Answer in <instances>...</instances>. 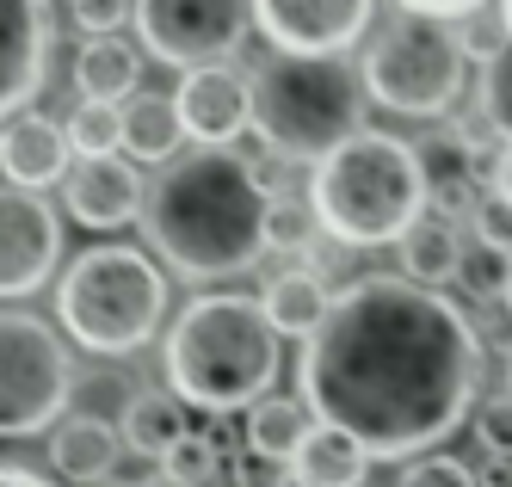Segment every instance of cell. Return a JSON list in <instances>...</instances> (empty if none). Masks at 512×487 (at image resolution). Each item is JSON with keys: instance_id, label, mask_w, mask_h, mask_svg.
<instances>
[{"instance_id": "34", "label": "cell", "mask_w": 512, "mask_h": 487, "mask_svg": "<svg viewBox=\"0 0 512 487\" xmlns=\"http://www.w3.org/2000/svg\"><path fill=\"white\" fill-rule=\"evenodd\" d=\"M494 192H500V198L512 204V142L500 148V167H494Z\"/></svg>"}, {"instance_id": "22", "label": "cell", "mask_w": 512, "mask_h": 487, "mask_svg": "<svg viewBox=\"0 0 512 487\" xmlns=\"http://www.w3.org/2000/svg\"><path fill=\"white\" fill-rule=\"evenodd\" d=\"M136 44H124L118 31H105V37H81V50H75V87L81 99H105V105H124L136 87Z\"/></svg>"}, {"instance_id": "8", "label": "cell", "mask_w": 512, "mask_h": 487, "mask_svg": "<svg viewBox=\"0 0 512 487\" xmlns=\"http://www.w3.org/2000/svg\"><path fill=\"white\" fill-rule=\"evenodd\" d=\"M68 395H75V364L62 340L25 309H7L0 321V432L31 438L62 420Z\"/></svg>"}, {"instance_id": "18", "label": "cell", "mask_w": 512, "mask_h": 487, "mask_svg": "<svg viewBox=\"0 0 512 487\" xmlns=\"http://www.w3.org/2000/svg\"><path fill=\"white\" fill-rule=\"evenodd\" d=\"M395 247H401V266H408L414 284L445 290V284L463 278V253H469V241H463V229H457V216H445V210H426Z\"/></svg>"}, {"instance_id": "25", "label": "cell", "mask_w": 512, "mask_h": 487, "mask_svg": "<svg viewBox=\"0 0 512 487\" xmlns=\"http://www.w3.org/2000/svg\"><path fill=\"white\" fill-rule=\"evenodd\" d=\"M506 278H512V247H500V241H488V235H475L469 241V253H463V290L469 296H506Z\"/></svg>"}, {"instance_id": "26", "label": "cell", "mask_w": 512, "mask_h": 487, "mask_svg": "<svg viewBox=\"0 0 512 487\" xmlns=\"http://www.w3.org/2000/svg\"><path fill=\"white\" fill-rule=\"evenodd\" d=\"M161 475L173 481V487H210L216 475H223V451H216V438H204V432H186L167 451V463H161Z\"/></svg>"}, {"instance_id": "30", "label": "cell", "mask_w": 512, "mask_h": 487, "mask_svg": "<svg viewBox=\"0 0 512 487\" xmlns=\"http://www.w3.org/2000/svg\"><path fill=\"white\" fill-rule=\"evenodd\" d=\"M401 487H482V481H475V469L457 463V457H414L408 475H401Z\"/></svg>"}, {"instance_id": "35", "label": "cell", "mask_w": 512, "mask_h": 487, "mask_svg": "<svg viewBox=\"0 0 512 487\" xmlns=\"http://www.w3.org/2000/svg\"><path fill=\"white\" fill-rule=\"evenodd\" d=\"M0 487H50V481H44V475H31V469H19V463H7Z\"/></svg>"}, {"instance_id": "4", "label": "cell", "mask_w": 512, "mask_h": 487, "mask_svg": "<svg viewBox=\"0 0 512 487\" xmlns=\"http://www.w3.org/2000/svg\"><path fill=\"white\" fill-rule=\"evenodd\" d=\"M426 198H432L426 155L389 130H358L327 161H315V179H309L321 235H334L340 247L401 241L426 216Z\"/></svg>"}, {"instance_id": "21", "label": "cell", "mask_w": 512, "mask_h": 487, "mask_svg": "<svg viewBox=\"0 0 512 487\" xmlns=\"http://www.w3.org/2000/svg\"><path fill=\"white\" fill-rule=\"evenodd\" d=\"M118 426H124V444H130V451H136V457H155V463H167V451L192 432V426H186V401H179V395H161V389H130Z\"/></svg>"}, {"instance_id": "29", "label": "cell", "mask_w": 512, "mask_h": 487, "mask_svg": "<svg viewBox=\"0 0 512 487\" xmlns=\"http://www.w3.org/2000/svg\"><path fill=\"white\" fill-rule=\"evenodd\" d=\"M475 438H482L488 457H512V389L475 407Z\"/></svg>"}, {"instance_id": "7", "label": "cell", "mask_w": 512, "mask_h": 487, "mask_svg": "<svg viewBox=\"0 0 512 487\" xmlns=\"http://www.w3.org/2000/svg\"><path fill=\"white\" fill-rule=\"evenodd\" d=\"M364 93L401 118H445L469 87V44L432 13L395 7L364 37Z\"/></svg>"}, {"instance_id": "13", "label": "cell", "mask_w": 512, "mask_h": 487, "mask_svg": "<svg viewBox=\"0 0 512 487\" xmlns=\"http://www.w3.org/2000/svg\"><path fill=\"white\" fill-rule=\"evenodd\" d=\"M50 68V13L44 0H0V105L25 111Z\"/></svg>"}, {"instance_id": "24", "label": "cell", "mask_w": 512, "mask_h": 487, "mask_svg": "<svg viewBox=\"0 0 512 487\" xmlns=\"http://www.w3.org/2000/svg\"><path fill=\"white\" fill-rule=\"evenodd\" d=\"M68 142H75V155H118L124 148V105L81 99L68 111Z\"/></svg>"}, {"instance_id": "12", "label": "cell", "mask_w": 512, "mask_h": 487, "mask_svg": "<svg viewBox=\"0 0 512 487\" xmlns=\"http://www.w3.org/2000/svg\"><path fill=\"white\" fill-rule=\"evenodd\" d=\"M62 204L87 229H124L149 204V192H142V179L124 155H75V167L62 179Z\"/></svg>"}, {"instance_id": "9", "label": "cell", "mask_w": 512, "mask_h": 487, "mask_svg": "<svg viewBox=\"0 0 512 487\" xmlns=\"http://www.w3.org/2000/svg\"><path fill=\"white\" fill-rule=\"evenodd\" d=\"M253 19V0H136V31L155 62L192 74L241 50Z\"/></svg>"}, {"instance_id": "20", "label": "cell", "mask_w": 512, "mask_h": 487, "mask_svg": "<svg viewBox=\"0 0 512 487\" xmlns=\"http://www.w3.org/2000/svg\"><path fill=\"white\" fill-rule=\"evenodd\" d=\"M186 111H179L173 93H130L124 99V148L136 161H173L179 142H186Z\"/></svg>"}, {"instance_id": "16", "label": "cell", "mask_w": 512, "mask_h": 487, "mask_svg": "<svg viewBox=\"0 0 512 487\" xmlns=\"http://www.w3.org/2000/svg\"><path fill=\"white\" fill-rule=\"evenodd\" d=\"M124 451H130V444H124V426L99 420V414H68V420L50 432V463H56V475L81 481V487L112 481V469H118Z\"/></svg>"}, {"instance_id": "36", "label": "cell", "mask_w": 512, "mask_h": 487, "mask_svg": "<svg viewBox=\"0 0 512 487\" xmlns=\"http://www.w3.org/2000/svg\"><path fill=\"white\" fill-rule=\"evenodd\" d=\"M500 19H506V44H512V0H500Z\"/></svg>"}, {"instance_id": "27", "label": "cell", "mask_w": 512, "mask_h": 487, "mask_svg": "<svg viewBox=\"0 0 512 487\" xmlns=\"http://www.w3.org/2000/svg\"><path fill=\"white\" fill-rule=\"evenodd\" d=\"M475 99H482L488 130H500V136L512 142V44L482 62V87H475Z\"/></svg>"}, {"instance_id": "2", "label": "cell", "mask_w": 512, "mask_h": 487, "mask_svg": "<svg viewBox=\"0 0 512 487\" xmlns=\"http://www.w3.org/2000/svg\"><path fill=\"white\" fill-rule=\"evenodd\" d=\"M142 229L179 278H235L272 247V185L229 142H198L149 185Z\"/></svg>"}, {"instance_id": "19", "label": "cell", "mask_w": 512, "mask_h": 487, "mask_svg": "<svg viewBox=\"0 0 512 487\" xmlns=\"http://www.w3.org/2000/svg\"><path fill=\"white\" fill-rule=\"evenodd\" d=\"M260 303H266V315H272V327L284 333V340H309V333L327 321V309H334V290L321 284V272L290 266V272H272L266 278Z\"/></svg>"}, {"instance_id": "15", "label": "cell", "mask_w": 512, "mask_h": 487, "mask_svg": "<svg viewBox=\"0 0 512 487\" xmlns=\"http://www.w3.org/2000/svg\"><path fill=\"white\" fill-rule=\"evenodd\" d=\"M75 142H68V124H50L44 111H7V136H0V167H7V185H25V192H44V185L68 179V161Z\"/></svg>"}, {"instance_id": "10", "label": "cell", "mask_w": 512, "mask_h": 487, "mask_svg": "<svg viewBox=\"0 0 512 487\" xmlns=\"http://www.w3.org/2000/svg\"><path fill=\"white\" fill-rule=\"evenodd\" d=\"M377 0H253L266 44L290 56H346L358 37H371Z\"/></svg>"}, {"instance_id": "38", "label": "cell", "mask_w": 512, "mask_h": 487, "mask_svg": "<svg viewBox=\"0 0 512 487\" xmlns=\"http://www.w3.org/2000/svg\"><path fill=\"white\" fill-rule=\"evenodd\" d=\"M506 389H512V358H506Z\"/></svg>"}, {"instance_id": "6", "label": "cell", "mask_w": 512, "mask_h": 487, "mask_svg": "<svg viewBox=\"0 0 512 487\" xmlns=\"http://www.w3.org/2000/svg\"><path fill=\"white\" fill-rule=\"evenodd\" d=\"M56 315L75 333V346L99 358H130L155 340V327L167 315V278L155 272L149 253L105 241V247H87L62 272Z\"/></svg>"}, {"instance_id": "28", "label": "cell", "mask_w": 512, "mask_h": 487, "mask_svg": "<svg viewBox=\"0 0 512 487\" xmlns=\"http://www.w3.org/2000/svg\"><path fill=\"white\" fill-rule=\"evenodd\" d=\"M315 229H321L315 204H297V198H272V229H266V241H272V247H284V253H303V247L315 241Z\"/></svg>"}, {"instance_id": "11", "label": "cell", "mask_w": 512, "mask_h": 487, "mask_svg": "<svg viewBox=\"0 0 512 487\" xmlns=\"http://www.w3.org/2000/svg\"><path fill=\"white\" fill-rule=\"evenodd\" d=\"M56 253H62L56 210L38 192H25V185H7V198H0V290L13 303L44 290L56 272Z\"/></svg>"}, {"instance_id": "14", "label": "cell", "mask_w": 512, "mask_h": 487, "mask_svg": "<svg viewBox=\"0 0 512 487\" xmlns=\"http://www.w3.org/2000/svg\"><path fill=\"white\" fill-rule=\"evenodd\" d=\"M173 99H179V111H186V130L198 142H235L253 124V74H235L229 62L192 68Z\"/></svg>"}, {"instance_id": "23", "label": "cell", "mask_w": 512, "mask_h": 487, "mask_svg": "<svg viewBox=\"0 0 512 487\" xmlns=\"http://www.w3.org/2000/svg\"><path fill=\"white\" fill-rule=\"evenodd\" d=\"M309 401H290V395H266L247 407V451L260 463H290L297 444L309 438Z\"/></svg>"}, {"instance_id": "1", "label": "cell", "mask_w": 512, "mask_h": 487, "mask_svg": "<svg viewBox=\"0 0 512 487\" xmlns=\"http://www.w3.org/2000/svg\"><path fill=\"white\" fill-rule=\"evenodd\" d=\"M482 389V340L469 315L414 278H352L303 340V401L352 432L371 457L401 463L445 444Z\"/></svg>"}, {"instance_id": "3", "label": "cell", "mask_w": 512, "mask_h": 487, "mask_svg": "<svg viewBox=\"0 0 512 487\" xmlns=\"http://www.w3.org/2000/svg\"><path fill=\"white\" fill-rule=\"evenodd\" d=\"M284 333L272 327L260 296L210 290L179 309L167 327V383L186 407L204 414H235V407L266 401L284 364Z\"/></svg>"}, {"instance_id": "33", "label": "cell", "mask_w": 512, "mask_h": 487, "mask_svg": "<svg viewBox=\"0 0 512 487\" xmlns=\"http://www.w3.org/2000/svg\"><path fill=\"white\" fill-rule=\"evenodd\" d=\"M475 481H482V487H512V457H488Z\"/></svg>"}, {"instance_id": "5", "label": "cell", "mask_w": 512, "mask_h": 487, "mask_svg": "<svg viewBox=\"0 0 512 487\" xmlns=\"http://www.w3.org/2000/svg\"><path fill=\"white\" fill-rule=\"evenodd\" d=\"M364 130V74L346 56L272 50L253 68V136L272 161H327Z\"/></svg>"}, {"instance_id": "37", "label": "cell", "mask_w": 512, "mask_h": 487, "mask_svg": "<svg viewBox=\"0 0 512 487\" xmlns=\"http://www.w3.org/2000/svg\"><path fill=\"white\" fill-rule=\"evenodd\" d=\"M506 309H512V278H506Z\"/></svg>"}, {"instance_id": "17", "label": "cell", "mask_w": 512, "mask_h": 487, "mask_svg": "<svg viewBox=\"0 0 512 487\" xmlns=\"http://www.w3.org/2000/svg\"><path fill=\"white\" fill-rule=\"evenodd\" d=\"M284 469H290V487H364L371 451H364L352 432L315 420V426H309V438L297 444V457H290Z\"/></svg>"}, {"instance_id": "32", "label": "cell", "mask_w": 512, "mask_h": 487, "mask_svg": "<svg viewBox=\"0 0 512 487\" xmlns=\"http://www.w3.org/2000/svg\"><path fill=\"white\" fill-rule=\"evenodd\" d=\"M395 7H408V13H432V19H463V13L482 7V0H395Z\"/></svg>"}, {"instance_id": "31", "label": "cell", "mask_w": 512, "mask_h": 487, "mask_svg": "<svg viewBox=\"0 0 512 487\" xmlns=\"http://www.w3.org/2000/svg\"><path fill=\"white\" fill-rule=\"evenodd\" d=\"M68 13H75V25L87 37H105V31H118L136 13V0H68Z\"/></svg>"}]
</instances>
